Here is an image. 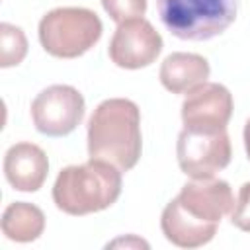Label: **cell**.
<instances>
[{
    "label": "cell",
    "instance_id": "6da1fadb",
    "mask_svg": "<svg viewBox=\"0 0 250 250\" xmlns=\"http://www.w3.org/2000/svg\"><path fill=\"white\" fill-rule=\"evenodd\" d=\"M143 150L141 111L127 98L104 100L88 121V154L127 172L137 166Z\"/></svg>",
    "mask_w": 250,
    "mask_h": 250
},
{
    "label": "cell",
    "instance_id": "7a4b0ae2",
    "mask_svg": "<svg viewBox=\"0 0 250 250\" xmlns=\"http://www.w3.org/2000/svg\"><path fill=\"white\" fill-rule=\"evenodd\" d=\"M121 170L98 158L66 166L53 186V201L66 215H88L111 207L121 195Z\"/></svg>",
    "mask_w": 250,
    "mask_h": 250
},
{
    "label": "cell",
    "instance_id": "3957f363",
    "mask_svg": "<svg viewBox=\"0 0 250 250\" xmlns=\"http://www.w3.org/2000/svg\"><path fill=\"white\" fill-rule=\"evenodd\" d=\"M240 0H156L164 27L188 41H207L221 35L234 20Z\"/></svg>",
    "mask_w": 250,
    "mask_h": 250
},
{
    "label": "cell",
    "instance_id": "277c9868",
    "mask_svg": "<svg viewBox=\"0 0 250 250\" xmlns=\"http://www.w3.org/2000/svg\"><path fill=\"white\" fill-rule=\"evenodd\" d=\"M104 25L88 8H55L39 21V43L57 59H76L102 37Z\"/></svg>",
    "mask_w": 250,
    "mask_h": 250
},
{
    "label": "cell",
    "instance_id": "5b68a950",
    "mask_svg": "<svg viewBox=\"0 0 250 250\" xmlns=\"http://www.w3.org/2000/svg\"><path fill=\"white\" fill-rule=\"evenodd\" d=\"M180 170L191 180L213 178L230 162V139L227 129L199 131L184 127L176 145Z\"/></svg>",
    "mask_w": 250,
    "mask_h": 250
},
{
    "label": "cell",
    "instance_id": "8992f818",
    "mask_svg": "<svg viewBox=\"0 0 250 250\" xmlns=\"http://www.w3.org/2000/svg\"><path fill=\"white\" fill-rule=\"evenodd\" d=\"M86 104L82 94L66 84H53L41 90L31 102V119L39 133L64 137L84 119Z\"/></svg>",
    "mask_w": 250,
    "mask_h": 250
},
{
    "label": "cell",
    "instance_id": "52a82bcc",
    "mask_svg": "<svg viewBox=\"0 0 250 250\" xmlns=\"http://www.w3.org/2000/svg\"><path fill=\"white\" fill-rule=\"evenodd\" d=\"M162 37L145 18H133L117 23L109 41V59L119 68L137 70L156 61L162 51Z\"/></svg>",
    "mask_w": 250,
    "mask_h": 250
},
{
    "label": "cell",
    "instance_id": "ba28073f",
    "mask_svg": "<svg viewBox=\"0 0 250 250\" xmlns=\"http://www.w3.org/2000/svg\"><path fill=\"white\" fill-rule=\"evenodd\" d=\"M232 115V94L217 82H205L188 92L182 104V121L188 129H227Z\"/></svg>",
    "mask_w": 250,
    "mask_h": 250
},
{
    "label": "cell",
    "instance_id": "9c48e42d",
    "mask_svg": "<svg viewBox=\"0 0 250 250\" xmlns=\"http://www.w3.org/2000/svg\"><path fill=\"white\" fill-rule=\"evenodd\" d=\"M180 205L199 221L221 223V219L234 209V195L225 180L203 178L182 186L178 197Z\"/></svg>",
    "mask_w": 250,
    "mask_h": 250
},
{
    "label": "cell",
    "instance_id": "30bf717a",
    "mask_svg": "<svg viewBox=\"0 0 250 250\" xmlns=\"http://www.w3.org/2000/svg\"><path fill=\"white\" fill-rule=\"evenodd\" d=\"M49 174V160L41 146L33 143H16L6 150L4 176L18 191H37Z\"/></svg>",
    "mask_w": 250,
    "mask_h": 250
},
{
    "label": "cell",
    "instance_id": "8fae6325",
    "mask_svg": "<svg viewBox=\"0 0 250 250\" xmlns=\"http://www.w3.org/2000/svg\"><path fill=\"white\" fill-rule=\"evenodd\" d=\"M217 227V223H205L189 215L176 197L164 207L160 217V229L166 240L180 248H199L211 242Z\"/></svg>",
    "mask_w": 250,
    "mask_h": 250
},
{
    "label": "cell",
    "instance_id": "7c38bea8",
    "mask_svg": "<svg viewBox=\"0 0 250 250\" xmlns=\"http://www.w3.org/2000/svg\"><path fill=\"white\" fill-rule=\"evenodd\" d=\"M211 66L195 53H172L160 64V82L172 94H188L207 82Z\"/></svg>",
    "mask_w": 250,
    "mask_h": 250
},
{
    "label": "cell",
    "instance_id": "4fadbf2b",
    "mask_svg": "<svg viewBox=\"0 0 250 250\" xmlns=\"http://www.w3.org/2000/svg\"><path fill=\"white\" fill-rule=\"evenodd\" d=\"M45 215L27 201L10 203L2 213V232L16 242H33L43 234Z\"/></svg>",
    "mask_w": 250,
    "mask_h": 250
},
{
    "label": "cell",
    "instance_id": "5bb4252c",
    "mask_svg": "<svg viewBox=\"0 0 250 250\" xmlns=\"http://www.w3.org/2000/svg\"><path fill=\"white\" fill-rule=\"evenodd\" d=\"M27 55V39L21 27L0 23V66L10 68L20 64Z\"/></svg>",
    "mask_w": 250,
    "mask_h": 250
},
{
    "label": "cell",
    "instance_id": "9a60e30c",
    "mask_svg": "<svg viewBox=\"0 0 250 250\" xmlns=\"http://www.w3.org/2000/svg\"><path fill=\"white\" fill-rule=\"evenodd\" d=\"M102 6L105 14L117 23L133 18H143L146 12V0H102Z\"/></svg>",
    "mask_w": 250,
    "mask_h": 250
},
{
    "label": "cell",
    "instance_id": "2e32d148",
    "mask_svg": "<svg viewBox=\"0 0 250 250\" xmlns=\"http://www.w3.org/2000/svg\"><path fill=\"white\" fill-rule=\"evenodd\" d=\"M230 223L244 230V232H250V182L242 184L240 191H238V199H236V205L230 213Z\"/></svg>",
    "mask_w": 250,
    "mask_h": 250
},
{
    "label": "cell",
    "instance_id": "e0dca14e",
    "mask_svg": "<svg viewBox=\"0 0 250 250\" xmlns=\"http://www.w3.org/2000/svg\"><path fill=\"white\" fill-rule=\"evenodd\" d=\"M131 246V244H135V246H143V248H148V244L145 242V240H141V238H137V236H129V238H119V240H115V242H111V244H107V246Z\"/></svg>",
    "mask_w": 250,
    "mask_h": 250
},
{
    "label": "cell",
    "instance_id": "ac0fdd59",
    "mask_svg": "<svg viewBox=\"0 0 250 250\" xmlns=\"http://www.w3.org/2000/svg\"><path fill=\"white\" fill-rule=\"evenodd\" d=\"M244 148H246V154L250 158V119L244 125Z\"/></svg>",
    "mask_w": 250,
    "mask_h": 250
}]
</instances>
